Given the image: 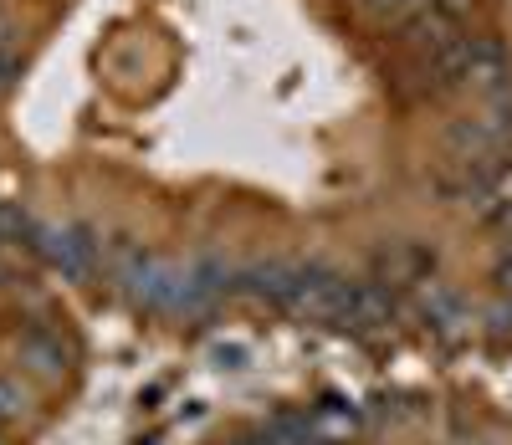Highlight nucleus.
<instances>
[{"instance_id":"nucleus-4","label":"nucleus","mask_w":512,"mask_h":445,"mask_svg":"<svg viewBox=\"0 0 512 445\" xmlns=\"http://www.w3.org/2000/svg\"><path fill=\"white\" fill-rule=\"evenodd\" d=\"M420 313H425V323L441 328V333H456V323L466 318V313H461V297L446 292V287H436V282L420 292Z\"/></svg>"},{"instance_id":"nucleus-6","label":"nucleus","mask_w":512,"mask_h":445,"mask_svg":"<svg viewBox=\"0 0 512 445\" xmlns=\"http://www.w3.org/2000/svg\"><path fill=\"white\" fill-rule=\"evenodd\" d=\"M21 405H26L21 384H16V379H0V425H11V420L21 415Z\"/></svg>"},{"instance_id":"nucleus-8","label":"nucleus","mask_w":512,"mask_h":445,"mask_svg":"<svg viewBox=\"0 0 512 445\" xmlns=\"http://www.w3.org/2000/svg\"><path fill=\"white\" fill-rule=\"evenodd\" d=\"M497 282H502V292H512V251L497 261Z\"/></svg>"},{"instance_id":"nucleus-1","label":"nucleus","mask_w":512,"mask_h":445,"mask_svg":"<svg viewBox=\"0 0 512 445\" xmlns=\"http://www.w3.org/2000/svg\"><path fill=\"white\" fill-rule=\"evenodd\" d=\"M21 359H26L36 374L57 379V374L67 369V348H62V333H52V328H26V338H21Z\"/></svg>"},{"instance_id":"nucleus-5","label":"nucleus","mask_w":512,"mask_h":445,"mask_svg":"<svg viewBox=\"0 0 512 445\" xmlns=\"http://www.w3.org/2000/svg\"><path fill=\"white\" fill-rule=\"evenodd\" d=\"M425 0H359V11L369 16V21H379V26H400L410 11H420Z\"/></svg>"},{"instance_id":"nucleus-9","label":"nucleus","mask_w":512,"mask_h":445,"mask_svg":"<svg viewBox=\"0 0 512 445\" xmlns=\"http://www.w3.org/2000/svg\"><path fill=\"white\" fill-rule=\"evenodd\" d=\"M6 282H11V266H6V261H0V287H6Z\"/></svg>"},{"instance_id":"nucleus-7","label":"nucleus","mask_w":512,"mask_h":445,"mask_svg":"<svg viewBox=\"0 0 512 445\" xmlns=\"http://www.w3.org/2000/svg\"><path fill=\"white\" fill-rule=\"evenodd\" d=\"M487 333L492 338H512V297H502V302L487 307Z\"/></svg>"},{"instance_id":"nucleus-2","label":"nucleus","mask_w":512,"mask_h":445,"mask_svg":"<svg viewBox=\"0 0 512 445\" xmlns=\"http://www.w3.org/2000/svg\"><path fill=\"white\" fill-rule=\"evenodd\" d=\"M262 435H267L272 445H328L313 410H282V415H272V425H267Z\"/></svg>"},{"instance_id":"nucleus-3","label":"nucleus","mask_w":512,"mask_h":445,"mask_svg":"<svg viewBox=\"0 0 512 445\" xmlns=\"http://www.w3.org/2000/svg\"><path fill=\"white\" fill-rule=\"evenodd\" d=\"M190 272H195V282L216 297V302L231 297V292H241V266H231V261H221V256H200Z\"/></svg>"}]
</instances>
